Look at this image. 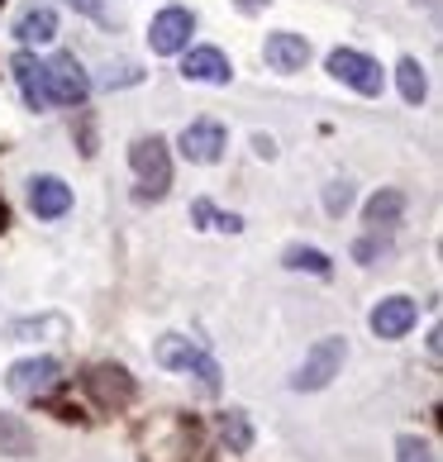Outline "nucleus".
<instances>
[{
  "label": "nucleus",
  "mask_w": 443,
  "mask_h": 462,
  "mask_svg": "<svg viewBox=\"0 0 443 462\" xmlns=\"http://www.w3.org/2000/svg\"><path fill=\"white\" fill-rule=\"evenodd\" d=\"M129 167L139 177V200H162L167 186H172V158H167V143L152 134V139H134L129 148Z\"/></svg>",
  "instance_id": "1"
},
{
  "label": "nucleus",
  "mask_w": 443,
  "mask_h": 462,
  "mask_svg": "<svg viewBox=\"0 0 443 462\" xmlns=\"http://www.w3.org/2000/svg\"><path fill=\"white\" fill-rule=\"evenodd\" d=\"M152 357H158V367H167V372H191V376H200V386H206V391H219V363H215V357L200 348V344H191V338L167 334V338H158Z\"/></svg>",
  "instance_id": "2"
},
{
  "label": "nucleus",
  "mask_w": 443,
  "mask_h": 462,
  "mask_svg": "<svg viewBox=\"0 0 443 462\" xmlns=\"http://www.w3.org/2000/svg\"><path fill=\"white\" fill-rule=\"evenodd\" d=\"M344 363H348V338H338V334L319 338V344L305 353V363L296 367L291 391H325L334 376L344 372Z\"/></svg>",
  "instance_id": "3"
},
{
  "label": "nucleus",
  "mask_w": 443,
  "mask_h": 462,
  "mask_svg": "<svg viewBox=\"0 0 443 462\" xmlns=\"http://www.w3.org/2000/svg\"><path fill=\"white\" fill-rule=\"evenodd\" d=\"M62 386V363L58 357H24L5 372V391L20 401H48Z\"/></svg>",
  "instance_id": "4"
},
{
  "label": "nucleus",
  "mask_w": 443,
  "mask_h": 462,
  "mask_svg": "<svg viewBox=\"0 0 443 462\" xmlns=\"http://www.w3.org/2000/svg\"><path fill=\"white\" fill-rule=\"evenodd\" d=\"M81 391L100 405V410H129L134 396H139V386H134V376L125 367L115 363H96L87 367V376H81Z\"/></svg>",
  "instance_id": "5"
},
{
  "label": "nucleus",
  "mask_w": 443,
  "mask_h": 462,
  "mask_svg": "<svg viewBox=\"0 0 443 462\" xmlns=\"http://www.w3.org/2000/svg\"><path fill=\"white\" fill-rule=\"evenodd\" d=\"M329 77L344 81V87H353L357 96H382V87H386L382 67L372 62L367 53H357V48H334L329 53Z\"/></svg>",
  "instance_id": "6"
},
{
  "label": "nucleus",
  "mask_w": 443,
  "mask_h": 462,
  "mask_svg": "<svg viewBox=\"0 0 443 462\" xmlns=\"http://www.w3.org/2000/svg\"><path fill=\"white\" fill-rule=\"evenodd\" d=\"M43 77H48L53 106H81V100L91 96V77L81 72V62L72 53H58L53 62H43Z\"/></svg>",
  "instance_id": "7"
},
{
  "label": "nucleus",
  "mask_w": 443,
  "mask_h": 462,
  "mask_svg": "<svg viewBox=\"0 0 443 462\" xmlns=\"http://www.w3.org/2000/svg\"><path fill=\"white\" fill-rule=\"evenodd\" d=\"M191 33H196V14H191V10H181V5H167V10L152 14L148 43H152V53L172 58V53H181V48L191 43Z\"/></svg>",
  "instance_id": "8"
},
{
  "label": "nucleus",
  "mask_w": 443,
  "mask_h": 462,
  "mask_svg": "<svg viewBox=\"0 0 443 462\" xmlns=\"http://www.w3.org/2000/svg\"><path fill=\"white\" fill-rule=\"evenodd\" d=\"M225 143H229V134H225V125H215V119H196V125L181 129V152L200 167L225 158Z\"/></svg>",
  "instance_id": "9"
},
{
  "label": "nucleus",
  "mask_w": 443,
  "mask_h": 462,
  "mask_svg": "<svg viewBox=\"0 0 443 462\" xmlns=\"http://www.w3.org/2000/svg\"><path fill=\"white\" fill-rule=\"evenodd\" d=\"M415 319H420V310H415L411 296H386L377 310H372V334L377 338H405L415 329Z\"/></svg>",
  "instance_id": "10"
},
{
  "label": "nucleus",
  "mask_w": 443,
  "mask_h": 462,
  "mask_svg": "<svg viewBox=\"0 0 443 462\" xmlns=\"http://www.w3.org/2000/svg\"><path fill=\"white\" fill-rule=\"evenodd\" d=\"M10 72H14V87H20V96H24L29 110H48V106H53V96H48V77H43V62L33 58V53H14Z\"/></svg>",
  "instance_id": "11"
},
{
  "label": "nucleus",
  "mask_w": 443,
  "mask_h": 462,
  "mask_svg": "<svg viewBox=\"0 0 443 462\" xmlns=\"http://www.w3.org/2000/svg\"><path fill=\"white\" fill-rule=\"evenodd\" d=\"M29 210L39 219H62L72 210V186L62 177H33L29 181Z\"/></svg>",
  "instance_id": "12"
},
{
  "label": "nucleus",
  "mask_w": 443,
  "mask_h": 462,
  "mask_svg": "<svg viewBox=\"0 0 443 462\" xmlns=\"http://www.w3.org/2000/svg\"><path fill=\"white\" fill-rule=\"evenodd\" d=\"M181 77L186 81H206V87H229L234 67L219 48H191V53L181 58Z\"/></svg>",
  "instance_id": "13"
},
{
  "label": "nucleus",
  "mask_w": 443,
  "mask_h": 462,
  "mask_svg": "<svg viewBox=\"0 0 443 462\" xmlns=\"http://www.w3.org/2000/svg\"><path fill=\"white\" fill-rule=\"evenodd\" d=\"M263 58L272 72H300L305 62H310V43L300 39V33H267V43H263Z\"/></svg>",
  "instance_id": "14"
},
{
  "label": "nucleus",
  "mask_w": 443,
  "mask_h": 462,
  "mask_svg": "<svg viewBox=\"0 0 443 462\" xmlns=\"http://www.w3.org/2000/svg\"><path fill=\"white\" fill-rule=\"evenodd\" d=\"M14 39L20 43H53L58 39V14L48 5H33L20 14V24H14Z\"/></svg>",
  "instance_id": "15"
},
{
  "label": "nucleus",
  "mask_w": 443,
  "mask_h": 462,
  "mask_svg": "<svg viewBox=\"0 0 443 462\" xmlns=\"http://www.w3.org/2000/svg\"><path fill=\"white\" fill-rule=\"evenodd\" d=\"M219 430V443H225L229 453H248L253 448V424H248V410H225V415L215 420Z\"/></svg>",
  "instance_id": "16"
},
{
  "label": "nucleus",
  "mask_w": 443,
  "mask_h": 462,
  "mask_svg": "<svg viewBox=\"0 0 443 462\" xmlns=\"http://www.w3.org/2000/svg\"><path fill=\"white\" fill-rule=\"evenodd\" d=\"M401 210H405V196H401V191H382V196H372V200H367L363 219H367L372 229H382V225H396Z\"/></svg>",
  "instance_id": "17"
},
{
  "label": "nucleus",
  "mask_w": 443,
  "mask_h": 462,
  "mask_svg": "<svg viewBox=\"0 0 443 462\" xmlns=\"http://www.w3.org/2000/svg\"><path fill=\"white\" fill-rule=\"evenodd\" d=\"M286 267H291V272H310V277H334V263L325 258V253H319V248H286V258H281Z\"/></svg>",
  "instance_id": "18"
},
{
  "label": "nucleus",
  "mask_w": 443,
  "mask_h": 462,
  "mask_svg": "<svg viewBox=\"0 0 443 462\" xmlns=\"http://www.w3.org/2000/svg\"><path fill=\"white\" fill-rule=\"evenodd\" d=\"M396 77H401V96L411 100V106H420V100H424V91H429V81H424V67H420L415 58H401Z\"/></svg>",
  "instance_id": "19"
},
{
  "label": "nucleus",
  "mask_w": 443,
  "mask_h": 462,
  "mask_svg": "<svg viewBox=\"0 0 443 462\" xmlns=\"http://www.w3.org/2000/svg\"><path fill=\"white\" fill-rule=\"evenodd\" d=\"M191 219H196L200 229H225V234H238V229H244V219H238V215H219L210 200H196V205H191Z\"/></svg>",
  "instance_id": "20"
},
{
  "label": "nucleus",
  "mask_w": 443,
  "mask_h": 462,
  "mask_svg": "<svg viewBox=\"0 0 443 462\" xmlns=\"http://www.w3.org/2000/svg\"><path fill=\"white\" fill-rule=\"evenodd\" d=\"M396 462H438V457H434V448L420 434H401L396 439Z\"/></svg>",
  "instance_id": "21"
},
{
  "label": "nucleus",
  "mask_w": 443,
  "mask_h": 462,
  "mask_svg": "<svg viewBox=\"0 0 443 462\" xmlns=\"http://www.w3.org/2000/svg\"><path fill=\"white\" fill-rule=\"evenodd\" d=\"M348 205H353V186H348V181H334L329 191H325V210H329V215H344Z\"/></svg>",
  "instance_id": "22"
},
{
  "label": "nucleus",
  "mask_w": 443,
  "mask_h": 462,
  "mask_svg": "<svg viewBox=\"0 0 443 462\" xmlns=\"http://www.w3.org/2000/svg\"><path fill=\"white\" fill-rule=\"evenodd\" d=\"M72 10H81V14H91V20H110L106 0H72Z\"/></svg>",
  "instance_id": "23"
},
{
  "label": "nucleus",
  "mask_w": 443,
  "mask_h": 462,
  "mask_svg": "<svg viewBox=\"0 0 443 462\" xmlns=\"http://www.w3.org/2000/svg\"><path fill=\"white\" fill-rule=\"evenodd\" d=\"M238 5H244V10H258V5H267V0H238Z\"/></svg>",
  "instance_id": "24"
},
{
  "label": "nucleus",
  "mask_w": 443,
  "mask_h": 462,
  "mask_svg": "<svg viewBox=\"0 0 443 462\" xmlns=\"http://www.w3.org/2000/svg\"><path fill=\"white\" fill-rule=\"evenodd\" d=\"M0 229H5V205H0Z\"/></svg>",
  "instance_id": "25"
}]
</instances>
